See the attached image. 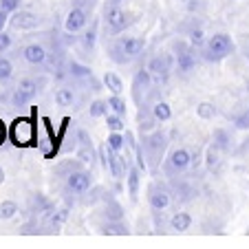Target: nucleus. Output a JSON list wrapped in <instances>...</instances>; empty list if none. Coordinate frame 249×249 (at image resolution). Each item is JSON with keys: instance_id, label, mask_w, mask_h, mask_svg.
Instances as JSON below:
<instances>
[{"instance_id": "obj_1", "label": "nucleus", "mask_w": 249, "mask_h": 249, "mask_svg": "<svg viewBox=\"0 0 249 249\" xmlns=\"http://www.w3.org/2000/svg\"><path fill=\"white\" fill-rule=\"evenodd\" d=\"M143 143H141V150H143V159H146V165L150 170H157L163 159V152L165 146H168V137L163 135L161 130H155L150 135L143 137Z\"/></svg>"}, {"instance_id": "obj_2", "label": "nucleus", "mask_w": 249, "mask_h": 249, "mask_svg": "<svg viewBox=\"0 0 249 249\" xmlns=\"http://www.w3.org/2000/svg\"><path fill=\"white\" fill-rule=\"evenodd\" d=\"M143 49H146V40L143 38H119L110 44L108 55L119 64H128L135 57H139Z\"/></svg>"}, {"instance_id": "obj_3", "label": "nucleus", "mask_w": 249, "mask_h": 249, "mask_svg": "<svg viewBox=\"0 0 249 249\" xmlns=\"http://www.w3.org/2000/svg\"><path fill=\"white\" fill-rule=\"evenodd\" d=\"M234 51V42L227 33H214L203 47V57L207 62H221Z\"/></svg>"}, {"instance_id": "obj_4", "label": "nucleus", "mask_w": 249, "mask_h": 249, "mask_svg": "<svg viewBox=\"0 0 249 249\" xmlns=\"http://www.w3.org/2000/svg\"><path fill=\"white\" fill-rule=\"evenodd\" d=\"M42 80H33V77H24V80L18 82V86L14 89V95H11V104H14L16 108L20 106H27L36 95L42 90Z\"/></svg>"}, {"instance_id": "obj_5", "label": "nucleus", "mask_w": 249, "mask_h": 249, "mask_svg": "<svg viewBox=\"0 0 249 249\" xmlns=\"http://www.w3.org/2000/svg\"><path fill=\"white\" fill-rule=\"evenodd\" d=\"M174 66L177 73L188 77L196 66V57H194V47L185 42H174Z\"/></svg>"}, {"instance_id": "obj_6", "label": "nucleus", "mask_w": 249, "mask_h": 249, "mask_svg": "<svg viewBox=\"0 0 249 249\" xmlns=\"http://www.w3.org/2000/svg\"><path fill=\"white\" fill-rule=\"evenodd\" d=\"M172 64H174V55H168V53H159V55L150 57L146 69L150 71L152 80L157 84H165L170 77V71H172Z\"/></svg>"}, {"instance_id": "obj_7", "label": "nucleus", "mask_w": 249, "mask_h": 249, "mask_svg": "<svg viewBox=\"0 0 249 249\" xmlns=\"http://www.w3.org/2000/svg\"><path fill=\"white\" fill-rule=\"evenodd\" d=\"M33 135H36V128H33L31 119L20 117L11 124L9 137H11V141H14L16 146H29V143L33 141Z\"/></svg>"}, {"instance_id": "obj_8", "label": "nucleus", "mask_w": 249, "mask_h": 249, "mask_svg": "<svg viewBox=\"0 0 249 249\" xmlns=\"http://www.w3.org/2000/svg\"><path fill=\"white\" fill-rule=\"evenodd\" d=\"M152 75L148 69H141L135 73V77H132V99H135L137 106H141L143 104V97L146 95H150V89H152Z\"/></svg>"}, {"instance_id": "obj_9", "label": "nucleus", "mask_w": 249, "mask_h": 249, "mask_svg": "<svg viewBox=\"0 0 249 249\" xmlns=\"http://www.w3.org/2000/svg\"><path fill=\"white\" fill-rule=\"evenodd\" d=\"M190 161H192V155H190L185 148H177V150L170 152V157L165 159V172L170 177H179L181 172L190 168Z\"/></svg>"}, {"instance_id": "obj_10", "label": "nucleus", "mask_w": 249, "mask_h": 249, "mask_svg": "<svg viewBox=\"0 0 249 249\" xmlns=\"http://www.w3.org/2000/svg\"><path fill=\"white\" fill-rule=\"evenodd\" d=\"M104 24L110 33H119L128 27V14L117 5H106L104 11Z\"/></svg>"}, {"instance_id": "obj_11", "label": "nucleus", "mask_w": 249, "mask_h": 249, "mask_svg": "<svg viewBox=\"0 0 249 249\" xmlns=\"http://www.w3.org/2000/svg\"><path fill=\"white\" fill-rule=\"evenodd\" d=\"M90 185H93V177H90V172L84 170V168L73 170V172L66 177V190H69V192L84 194Z\"/></svg>"}, {"instance_id": "obj_12", "label": "nucleus", "mask_w": 249, "mask_h": 249, "mask_svg": "<svg viewBox=\"0 0 249 249\" xmlns=\"http://www.w3.org/2000/svg\"><path fill=\"white\" fill-rule=\"evenodd\" d=\"M77 159L82 161V163H95V159H97V152H95V146H93V139L89 137V132L86 130H77Z\"/></svg>"}, {"instance_id": "obj_13", "label": "nucleus", "mask_w": 249, "mask_h": 249, "mask_svg": "<svg viewBox=\"0 0 249 249\" xmlns=\"http://www.w3.org/2000/svg\"><path fill=\"white\" fill-rule=\"evenodd\" d=\"M148 203L155 212H161L170 205V190L161 183H150L148 188Z\"/></svg>"}, {"instance_id": "obj_14", "label": "nucleus", "mask_w": 249, "mask_h": 249, "mask_svg": "<svg viewBox=\"0 0 249 249\" xmlns=\"http://www.w3.org/2000/svg\"><path fill=\"white\" fill-rule=\"evenodd\" d=\"M86 22H89V11L82 9V7H73V9L69 11V16H66L64 29L69 33H77L86 27Z\"/></svg>"}, {"instance_id": "obj_15", "label": "nucleus", "mask_w": 249, "mask_h": 249, "mask_svg": "<svg viewBox=\"0 0 249 249\" xmlns=\"http://www.w3.org/2000/svg\"><path fill=\"white\" fill-rule=\"evenodd\" d=\"M22 57H24V62H27V64L40 66V64H47L49 53H47V49H44L42 44L31 42V44H27V47L22 49Z\"/></svg>"}, {"instance_id": "obj_16", "label": "nucleus", "mask_w": 249, "mask_h": 249, "mask_svg": "<svg viewBox=\"0 0 249 249\" xmlns=\"http://www.w3.org/2000/svg\"><path fill=\"white\" fill-rule=\"evenodd\" d=\"M9 24L14 29H20V31H29V29H36L40 24V18L31 11H14V16L9 18Z\"/></svg>"}, {"instance_id": "obj_17", "label": "nucleus", "mask_w": 249, "mask_h": 249, "mask_svg": "<svg viewBox=\"0 0 249 249\" xmlns=\"http://www.w3.org/2000/svg\"><path fill=\"white\" fill-rule=\"evenodd\" d=\"M66 71H69V77H73V80H77V82H89V80H93V71L89 69V66H84V64H80V62H69L66 64Z\"/></svg>"}, {"instance_id": "obj_18", "label": "nucleus", "mask_w": 249, "mask_h": 249, "mask_svg": "<svg viewBox=\"0 0 249 249\" xmlns=\"http://www.w3.org/2000/svg\"><path fill=\"white\" fill-rule=\"evenodd\" d=\"M192 227V216L188 212H174L172 218H170V230L174 231H188Z\"/></svg>"}, {"instance_id": "obj_19", "label": "nucleus", "mask_w": 249, "mask_h": 249, "mask_svg": "<svg viewBox=\"0 0 249 249\" xmlns=\"http://www.w3.org/2000/svg\"><path fill=\"white\" fill-rule=\"evenodd\" d=\"M102 82H104V86H106V89H108L113 95H122L124 93V82H122V77H119L117 73L106 71V73H104V77H102Z\"/></svg>"}, {"instance_id": "obj_20", "label": "nucleus", "mask_w": 249, "mask_h": 249, "mask_svg": "<svg viewBox=\"0 0 249 249\" xmlns=\"http://www.w3.org/2000/svg\"><path fill=\"white\" fill-rule=\"evenodd\" d=\"M55 104L60 108H69L75 104V90L69 89V86H62V89L55 90Z\"/></svg>"}, {"instance_id": "obj_21", "label": "nucleus", "mask_w": 249, "mask_h": 249, "mask_svg": "<svg viewBox=\"0 0 249 249\" xmlns=\"http://www.w3.org/2000/svg\"><path fill=\"white\" fill-rule=\"evenodd\" d=\"M139 172H141V168L139 165H130L128 168V194H130V198L132 201H137V194H139Z\"/></svg>"}, {"instance_id": "obj_22", "label": "nucleus", "mask_w": 249, "mask_h": 249, "mask_svg": "<svg viewBox=\"0 0 249 249\" xmlns=\"http://www.w3.org/2000/svg\"><path fill=\"white\" fill-rule=\"evenodd\" d=\"M150 110H152V115H155L157 122H168V119L172 117V110H170V106L165 102H161V99H157V102L152 104Z\"/></svg>"}, {"instance_id": "obj_23", "label": "nucleus", "mask_w": 249, "mask_h": 249, "mask_svg": "<svg viewBox=\"0 0 249 249\" xmlns=\"http://www.w3.org/2000/svg\"><path fill=\"white\" fill-rule=\"evenodd\" d=\"M95 40H97V29H95V27L86 29V31L80 36V44H82V49H84L86 53H93V49H95Z\"/></svg>"}, {"instance_id": "obj_24", "label": "nucleus", "mask_w": 249, "mask_h": 249, "mask_svg": "<svg viewBox=\"0 0 249 249\" xmlns=\"http://www.w3.org/2000/svg\"><path fill=\"white\" fill-rule=\"evenodd\" d=\"M18 214V203L16 201H2L0 203V221H9Z\"/></svg>"}, {"instance_id": "obj_25", "label": "nucleus", "mask_w": 249, "mask_h": 249, "mask_svg": "<svg viewBox=\"0 0 249 249\" xmlns=\"http://www.w3.org/2000/svg\"><path fill=\"white\" fill-rule=\"evenodd\" d=\"M124 141H126V137H124L122 132L110 130L108 139H106V146H108L113 152H122V150H124Z\"/></svg>"}, {"instance_id": "obj_26", "label": "nucleus", "mask_w": 249, "mask_h": 249, "mask_svg": "<svg viewBox=\"0 0 249 249\" xmlns=\"http://www.w3.org/2000/svg\"><path fill=\"white\" fill-rule=\"evenodd\" d=\"M89 115L90 117H106V115H108V102L95 99V102L89 106Z\"/></svg>"}, {"instance_id": "obj_27", "label": "nucleus", "mask_w": 249, "mask_h": 249, "mask_svg": "<svg viewBox=\"0 0 249 249\" xmlns=\"http://www.w3.org/2000/svg\"><path fill=\"white\" fill-rule=\"evenodd\" d=\"M196 115L201 119H214L216 117V106H214L212 102H201L196 106Z\"/></svg>"}, {"instance_id": "obj_28", "label": "nucleus", "mask_w": 249, "mask_h": 249, "mask_svg": "<svg viewBox=\"0 0 249 249\" xmlns=\"http://www.w3.org/2000/svg\"><path fill=\"white\" fill-rule=\"evenodd\" d=\"M11 75H14V64H11V60L2 57V53H0V82H9Z\"/></svg>"}, {"instance_id": "obj_29", "label": "nucleus", "mask_w": 249, "mask_h": 249, "mask_svg": "<svg viewBox=\"0 0 249 249\" xmlns=\"http://www.w3.org/2000/svg\"><path fill=\"white\" fill-rule=\"evenodd\" d=\"M108 108L113 110L115 115H119V117H126V102H124L119 95H113V97L108 99Z\"/></svg>"}, {"instance_id": "obj_30", "label": "nucleus", "mask_w": 249, "mask_h": 249, "mask_svg": "<svg viewBox=\"0 0 249 249\" xmlns=\"http://www.w3.org/2000/svg\"><path fill=\"white\" fill-rule=\"evenodd\" d=\"M205 159H207V168H210V170L218 168V163H221V150H218V148L214 146V143H212V146L207 148Z\"/></svg>"}, {"instance_id": "obj_31", "label": "nucleus", "mask_w": 249, "mask_h": 249, "mask_svg": "<svg viewBox=\"0 0 249 249\" xmlns=\"http://www.w3.org/2000/svg\"><path fill=\"white\" fill-rule=\"evenodd\" d=\"M106 126H108V130H115V132H122L124 128H126V124H124V117H119V115H106Z\"/></svg>"}, {"instance_id": "obj_32", "label": "nucleus", "mask_w": 249, "mask_h": 249, "mask_svg": "<svg viewBox=\"0 0 249 249\" xmlns=\"http://www.w3.org/2000/svg\"><path fill=\"white\" fill-rule=\"evenodd\" d=\"M214 146L218 150H230V137L225 130H214Z\"/></svg>"}, {"instance_id": "obj_33", "label": "nucleus", "mask_w": 249, "mask_h": 249, "mask_svg": "<svg viewBox=\"0 0 249 249\" xmlns=\"http://www.w3.org/2000/svg\"><path fill=\"white\" fill-rule=\"evenodd\" d=\"M190 44L192 47H205V33H203V29H192L190 31Z\"/></svg>"}, {"instance_id": "obj_34", "label": "nucleus", "mask_w": 249, "mask_h": 249, "mask_svg": "<svg viewBox=\"0 0 249 249\" xmlns=\"http://www.w3.org/2000/svg\"><path fill=\"white\" fill-rule=\"evenodd\" d=\"M104 214L110 218V221H122V207L117 205V203H110V205H106V210H104Z\"/></svg>"}, {"instance_id": "obj_35", "label": "nucleus", "mask_w": 249, "mask_h": 249, "mask_svg": "<svg viewBox=\"0 0 249 249\" xmlns=\"http://www.w3.org/2000/svg\"><path fill=\"white\" fill-rule=\"evenodd\" d=\"M102 231L104 234H128V230L122 225V223H117V225H102Z\"/></svg>"}, {"instance_id": "obj_36", "label": "nucleus", "mask_w": 249, "mask_h": 249, "mask_svg": "<svg viewBox=\"0 0 249 249\" xmlns=\"http://www.w3.org/2000/svg\"><path fill=\"white\" fill-rule=\"evenodd\" d=\"M0 9H5L7 14H14L20 9V0H0Z\"/></svg>"}, {"instance_id": "obj_37", "label": "nucleus", "mask_w": 249, "mask_h": 249, "mask_svg": "<svg viewBox=\"0 0 249 249\" xmlns=\"http://www.w3.org/2000/svg\"><path fill=\"white\" fill-rule=\"evenodd\" d=\"M11 47V36L7 31H0V53H5Z\"/></svg>"}, {"instance_id": "obj_38", "label": "nucleus", "mask_w": 249, "mask_h": 249, "mask_svg": "<svg viewBox=\"0 0 249 249\" xmlns=\"http://www.w3.org/2000/svg\"><path fill=\"white\" fill-rule=\"evenodd\" d=\"M236 126H238V128H249V110L243 115V117L236 119Z\"/></svg>"}, {"instance_id": "obj_39", "label": "nucleus", "mask_w": 249, "mask_h": 249, "mask_svg": "<svg viewBox=\"0 0 249 249\" xmlns=\"http://www.w3.org/2000/svg\"><path fill=\"white\" fill-rule=\"evenodd\" d=\"M9 22V14L5 9H0V31H5V24Z\"/></svg>"}, {"instance_id": "obj_40", "label": "nucleus", "mask_w": 249, "mask_h": 249, "mask_svg": "<svg viewBox=\"0 0 249 249\" xmlns=\"http://www.w3.org/2000/svg\"><path fill=\"white\" fill-rule=\"evenodd\" d=\"M2 141H5V124L0 122V143H2Z\"/></svg>"}, {"instance_id": "obj_41", "label": "nucleus", "mask_w": 249, "mask_h": 249, "mask_svg": "<svg viewBox=\"0 0 249 249\" xmlns=\"http://www.w3.org/2000/svg\"><path fill=\"white\" fill-rule=\"evenodd\" d=\"M5 181V172H2V168H0V183Z\"/></svg>"}, {"instance_id": "obj_42", "label": "nucleus", "mask_w": 249, "mask_h": 249, "mask_svg": "<svg viewBox=\"0 0 249 249\" xmlns=\"http://www.w3.org/2000/svg\"><path fill=\"white\" fill-rule=\"evenodd\" d=\"M181 2H188V0H181Z\"/></svg>"}, {"instance_id": "obj_43", "label": "nucleus", "mask_w": 249, "mask_h": 249, "mask_svg": "<svg viewBox=\"0 0 249 249\" xmlns=\"http://www.w3.org/2000/svg\"><path fill=\"white\" fill-rule=\"evenodd\" d=\"M113 2H117V0H113Z\"/></svg>"}]
</instances>
